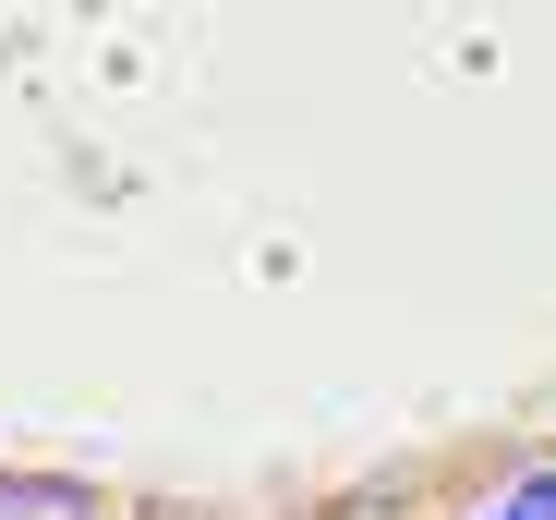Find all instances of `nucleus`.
I'll use <instances>...</instances> for the list:
<instances>
[{"mask_svg": "<svg viewBox=\"0 0 556 520\" xmlns=\"http://www.w3.org/2000/svg\"><path fill=\"white\" fill-rule=\"evenodd\" d=\"M484 520H544V508H532V496H508V508H484Z\"/></svg>", "mask_w": 556, "mask_h": 520, "instance_id": "1", "label": "nucleus"}]
</instances>
